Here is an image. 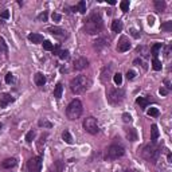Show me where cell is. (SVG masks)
<instances>
[{"label":"cell","instance_id":"6da1fadb","mask_svg":"<svg viewBox=\"0 0 172 172\" xmlns=\"http://www.w3.org/2000/svg\"><path fill=\"white\" fill-rule=\"evenodd\" d=\"M102 28H104V23H102V19H101L98 12L91 14V15L85 20L83 31L86 34H89V35H94V34L101 32Z\"/></svg>","mask_w":172,"mask_h":172},{"label":"cell","instance_id":"7a4b0ae2","mask_svg":"<svg viewBox=\"0 0 172 172\" xmlns=\"http://www.w3.org/2000/svg\"><path fill=\"white\" fill-rule=\"evenodd\" d=\"M160 147L157 144H153V142H149V144L144 145L141 149V156L144 157L147 161H149V163H156L157 160H159V157H160Z\"/></svg>","mask_w":172,"mask_h":172},{"label":"cell","instance_id":"3957f363","mask_svg":"<svg viewBox=\"0 0 172 172\" xmlns=\"http://www.w3.org/2000/svg\"><path fill=\"white\" fill-rule=\"evenodd\" d=\"M90 86V79L86 76H77L70 81V90L74 94H82L89 89Z\"/></svg>","mask_w":172,"mask_h":172},{"label":"cell","instance_id":"277c9868","mask_svg":"<svg viewBox=\"0 0 172 172\" xmlns=\"http://www.w3.org/2000/svg\"><path fill=\"white\" fill-rule=\"evenodd\" d=\"M82 112H83V106H82V102L79 100H73L66 108V116L71 121L81 117Z\"/></svg>","mask_w":172,"mask_h":172},{"label":"cell","instance_id":"5b68a950","mask_svg":"<svg viewBox=\"0 0 172 172\" xmlns=\"http://www.w3.org/2000/svg\"><path fill=\"white\" fill-rule=\"evenodd\" d=\"M125 97V90L121 88H112L106 91V98H108V102L112 104V105H118V104L122 102Z\"/></svg>","mask_w":172,"mask_h":172},{"label":"cell","instance_id":"8992f818","mask_svg":"<svg viewBox=\"0 0 172 172\" xmlns=\"http://www.w3.org/2000/svg\"><path fill=\"white\" fill-rule=\"evenodd\" d=\"M125 153L124 147H121L118 144H112L109 145L105 151V159L106 160H116L118 157H122Z\"/></svg>","mask_w":172,"mask_h":172},{"label":"cell","instance_id":"52a82bcc","mask_svg":"<svg viewBox=\"0 0 172 172\" xmlns=\"http://www.w3.org/2000/svg\"><path fill=\"white\" fill-rule=\"evenodd\" d=\"M82 127H83V129L88 133H90V135H97V133L100 132L98 121H97V118L91 117V116L85 118L83 122H82Z\"/></svg>","mask_w":172,"mask_h":172},{"label":"cell","instance_id":"ba28073f","mask_svg":"<svg viewBox=\"0 0 172 172\" xmlns=\"http://www.w3.org/2000/svg\"><path fill=\"white\" fill-rule=\"evenodd\" d=\"M42 169V157L34 156L27 161V171L28 172H40Z\"/></svg>","mask_w":172,"mask_h":172},{"label":"cell","instance_id":"9c48e42d","mask_svg":"<svg viewBox=\"0 0 172 172\" xmlns=\"http://www.w3.org/2000/svg\"><path fill=\"white\" fill-rule=\"evenodd\" d=\"M48 32L51 34V35L57 36V38H60V39H63V38H67V36H69V34H67V31L65 30V28L58 27V26L50 27L48 28Z\"/></svg>","mask_w":172,"mask_h":172},{"label":"cell","instance_id":"30bf717a","mask_svg":"<svg viewBox=\"0 0 172 172\" xmlns=\"http://www.w3.org/2000/svg\"><path fill=\"white\" fill-rule=\"evenodd\" d=\"M130 47H132V45H130V42L128 40L127 36H121V39L118 40L117 51L118 53H125V51H128Z\"/></svg>","mask_w":172,"mask_h":172},{"label":"cell","instance_id":"8fae6325","mask_svg":"<svg viewBox=\"0 0 172 172\" xmlns=\"http://www.w3.org/2000/svg\"><path fill=\"white\" fill-rule=\"evenodd\" d=\"M88 66H89V60H88V58H85V57L77 58V59L73 62V67H74V70H83Z\"/></svg>","mask_w":172,"mask_h":172},{"label":"cell","instance_id":"7c38bea8","mask_svg":"<svg viewBox=\"0 0 172 172\" xmlns=\"http://www.w3.org/2000/svg\"><path fill=\"white\" fill-rule=\"evenodd\" d=\"M112 73H113V65L109 63L108 66H105L102 69V71H101V81H102L104 83H106V82L110 79V77H112Z\"/></svg>","mask_w":172,"mask_h":172},{"label":"cell","instance_id":"4fadbf2b","mask_svg":"<svg viewBox=\"0 0 172 172\" xmlns=\"http://www.w3.org/2000/svg\"><path fill=\"white\" fill-rule=\"evenodd\" d=\"M11 102H14V97L9 93L0 94V108H6V106L9 105Z\"/></svg>","mask_w":172,"mask_h":172},{"label":"cell","instance_id":"5bb4252c","mask_svg":"<svg viewBox=\"0 0 172 172\" xmlns=\"http://www.w3.org/2000/svg\"><path fill=\"white\" fill-rule=\"evenodd\" d=\"M125 135H127V139L129 141H136L137 140V130L135 128H127L125 129Z\"/></svg>","mask_w":172,"mask_h":172},{"label":"cell","instance_id":"9a60e30c","mask_svg":"<svg viewBox=\"0 0 172 172\" xmlns=\"http://www.w3.org/2000/svg\"><path fill=\"white\" fill-rule=\"evenodd\" d=\"M159 129H157V125L156 124H152L151 125V142L156 144L157 142V139H159Z\"/></svg>","mask_w":172,"mask_h":172},{"label":"cell","instance_id":"2e32d148","mask_svg":"<svg viewBox=\"0 0 172 172\" xmlns=\"http://www.w3.org/2000/svg\"><path fill=\"white\" fill-rule=\"evenodd\" d=\"M34 81H35L36 86H39V88H43L46 83V77L43 76L42 73H36L35 77H34Z\"/></svg>","mask_w":172,"mask_h":172},{"label":"cell","instance_id":"e0dca14e","mask_svg":"<svg viewBox=\"0 0 172 172\" xmlns=\"http://www.w3.org/2000/svg\"><path fill=\"white\" fill-rule=\"evenodd\" d=\"M63 168H65L63 161H62V160H57V161H54V164L51 166L50 172H63Z\"/></svg>","mask_w":172,"mask_h":172},{"label":"cell","instance_id":"ac0fdd59","mask_svg":"<svg viewBox=\"0 0 172 172\" xmlns=\"http://www.w3.org/2000/svg\"><path fill=\"white\" fill-rule=\"evenodd\" d=\"M106 46H109V43H108V40L105 39V38H98V39L94 42V48L96 50H102L104 47H106Z\"/></svg>","mask_w":172,"mask_h":172},{"label":"cell","instance_id":"d6986e66","mask_svg":"<svg viewBox=\"0 0 172 172\" xmlns=\"http://www.w3.org/2000/svg\"><path fill=\"white\" fill-rule=\"evenodd\" d=\"M16 159L15 157H11V159H6V160L1 163V167L3 168H6V169H9V168H14V167L16 166Z\"/></svg>","mask_w":172,"mask_h":172},{"label":"cell","instance_id":"ffe728a7","mask_svg":"<svg viewBox=\"0 0 172 172\" xmlns=\"http://www.w3.org/2000/svg\"><path fill=\"white\" fill-rule=\"evenodd\" d=\"M122 28H124V24H122V22H121L120 19H116V20L112 22V30H113V32H121V31H122Z\"/></svg>","mask_w":172,"mask_h":172},{"label":"cell","instance_id":"44dd1931","mask_svg":"<svg viewBox=\"0 0 172 172\" xmlns=\"http://www.w3.org/2000/svg\"><path fill=\"white\" fill-rule=\"evenodd\" d=\"M28 40H30V42H32V43H35V45H38V43H42L43 42V36L40 35V34L32 32V34H30V35H28Z\"/></svg>","mask_w":172,"mask_h":172},{"label":"cell","instance_id":"7402d4cb","mask_svg":"<svg viewBox=\"0 0 172 172\" xmlns=\"http://www.w3.org/2000/svg\"><path fill=\"white\" fill-rule=\"evenodd\" d=\"M136 102L139 104L141 109H145L147 106L149 105V104H151V101H149L148 98H145V97H137V98H136Z\"/></svg>","mask_w":172,"mask_h":172},{"label":"cell","instance_id":"603a6c76","mask_svg":"<svg viewBox=\"0 0 172 172\" xmlns=\"http://www.w3.org/2000/svg\"><path fill=\"white\" fill-rule=\"evenodd\" d=\"M161 48H163V45H161V43H155V45L151 47V54H152V57L157 58V55H159V51H160Z\"/></svg>","mask_w":172,"mask_h":172},{"label":"cell","instance_id":"cb8c5ba5","mask_svg":"<svg viewBox=\"0 0 172 172\" xmlns=\"http://www.w3.org/2000/svg\"><path fill=\"white\" fill-rule=\"evenodd\" d=\"M62 91H63V85L60 83V82H58L55 89H54V97L57 100H59L60 97H62Z\"/></svg>","mask_w":172,"mask_h":172},{"label":"cell","instance_id":"d4e9b609","mask_svg":"<svg viewBox=\"0 0 172 172\" xmlns=\"http://www.w3.org/2000/svg\"><path fill=\"white\" fill-rule=\"evenodd\" d=\"M155 8H156V11H159V12H163L164 9H166V7H167V4H166V1L164 0H155Z\"/></svg>","mask_w":172,"mask_h":172},{"label":"cell","instance_id":"484cf974","mask_svg":"<svg viewBox=\"0 0 172 172\" xmlns=\"http://www.w3.org/2000/svg\"><path fill=\"white\" fill-rule=\"evenodd\" d=\"M0 53H3V54H7V53H8V46H7L3 36H0Z\"/></svg>","mask_w":172,"mask_h":172},{"label":"cell","instance_id":"4316f807","mask_svg":"<svg viewBox=\"0 0 172 172\" xmlns=\"http://www.w3.org/2000/svg\"><path fill=\"white\" fill-rule=\"evenodd\" d=\"M62 139H63L65 142H67V144H73V137H71V135H70L69 130H63V133H62Z\"/></svg>","mask_w":172,"mask_h":172},{"label":"cell","instance_id":"83f0119b","mask_svg":"<svg viewBox=\"0 0 172 172\" xmlns=\"http://www.w3.org/2000/svg\"><path fill=\"white\" fill-rule=\"evenodd\" d=\"M38 125L39 127H43V128H53V122H50V121H47L46 118H40L39 121H38Z\"/></svg>","mask_w":172,"mask_h":172},{"label":"cell","instance_id":"f1b7e54d","mask_svg":"<svg viewBox=\"0 0 172 172\" xmlns=\"http://www.w3.org/2000/svg\"><path fill=\"white\" fill-rule=\"evenodd\" d=\"M76 9L78 12H81V14H86V1H85V0L79 1L78 6H76Z\"/></svg>","mask_w":172,"mask_h":172},{"label":"cell","instance_id":"f546056e","mask_svg":"<svg viewBox=\"0 0 172 172\" xmlns=\"http://www.w3.org/2000/svg\"><path fill=\"white\" fill-rule=\"evenodd\" d=\"M161 30L166 31V32H169V31H172V22L171 20L164 22V23L161 24Z\"/></svg>","mask_w":172,"mask_h":172},{"label":"cell","instance_id":"4dcf8cb0","mask_svg":"<svg viewBox=\"0 0 172 172\" xmlns=\"http://www.w3.org/2000/svg\"><path fill=\"white\" fill-rule=\"evenodd\" d=\"M58 57L60 58L62 60H66L67 58L70 57V53H69V50H59V53H58Z\"/></svg>","mask_w":172,"mask_h":172},{"label":"cell","instance_id":"1f68e13d","mask_svg":"<svg viewBox=\"0 0 172 172\" xmlns=\"http://www.w3.org/2000/svg\"><path fill=\"white\" fill-rule=\"evenodd\" d=\"M152 67H153V70H156V71H160L161 70V62L157 58H153V60H152Z\"/></svg>","mask_w":172,"mask_h":172},{"label":"cell","instance_id":"d6a6232c","mask_svg":"<svg viewBox=\"0 0 172 172\" xmlns=\"http://www.w3.org/2000/svg\"><path fill=\"white\" fill-rule=\"evenodd\" d=\"M113 81H114V83L117 85V86H120V85L122 83V74H121V73H116L114 76H113Z\"/></svg>","mask_w":172,"mask_h":172},{"label":"cell","instance_id":"836d02e7","mask_svg":"<svg viewBox=\"0 0 172 172\" xmlns=\"http://www.w3.org/2000/svg\"><path fill=\"white\" fill-rule=\"evenodd\" d=\"M120 8L122 12H128L129 11V1L128 0H124V1H121L120 3Z\"/></svg>","mask_w":172,"mask_h":172},{"label":"cell","instance_id":"e575fe53","mask_svg":"<svg viewBox=\"0 0 172 172\" xmlns=\"http://www.w3.org/2000/svg\"><path fill=\"white\" fill-rule=\"evenodd\" d=\"M35 130H30V132H27V135H26V141L27 142H32V140L35 139Z\"/></svg>","mask_w":172,"mask_h":172},{"label":"cell","instance_id":"d590c367","mask_svg":"<svg viewBox=\"0 0 172 172\" xmlns=\"http://www.w3.org/2000/svg\"><path fill=\"white\" fill-rule=\"evenodd\" d=\"M43 48L46 51H51V50H54V46H53V43L50 40H45L43 42Z\"/></svg>","mask_w":172,"mask_h":172},{"label":"cell","instance_id":"8d00e7d4","mask_svg":"<svg viewBox=\"0 0 172 172\" xmlns=\"http://www.w3.org/2000/svg\"><path fill=\"white\" fill-rule=\"evenodd\" d=\"M159 114H160V112H159L157 108H151L148 110V116H151V117H157Z\"/></svg>","mask_w":172,"mask_h":172},{"label":"cell","instance_id":"74e56055","mask_svg":"<svg viewBox=\"0 0 172 172\" xmlns=\"http://www.w3.org/2000/svg\"><path fill=\"white\" fill-rule=\"evenodd\" d=\"M47 18H48V14L46 11H43L42 14H39V15H38V20H39V22H47Z\"/></svg>","mask_w":172,"mask_h":172},{"label":"cell","instance_id":"f35d334b","mask_svg":"<svg viewBox=\"0 0 172 172\" xmlns=\"http://www.w3.org/2000/svg\"><path fill=\"white\" fill-rule=\"evenodd\" d=\"M122 121H124V122H130V121H132V116H130L129 113H124V114H122Z\"/></svg>","mask_w":172,"mask_h":172},{"label":"cell","instance_id":"ab89813d","mask_svg":"<svg viewBox=\"0 0 172 172\" xmlns=\"http://www.w3.org/2000/svg\"><path fill=\"white\" fill-rule=\"evenodd\" d=\"M6 82L7 83H12V82H14V74H12V73H8L6 76Z\"/></svg>","mask_w":172,"mask_h":172},{"label":"cell","instance_id":"60d3db41","mask_svg":"<svg viewBox=\"0 0 172 172\" xmlns=\"http://www.w3.org/2000/svg\"><path fill=\"white\" fill-rule=\"evenodd\" d=\"M129 31H130V35H132L133 38H136V39L137 38H140V34H139V31H137L136 28H130Z\"/></svg>","mask_w":172,"mask_h":172},{"label":"cell","instance_id":"b9f144b4","mask_svg":"<svg viewBox=\"0 0 172 172\" xmlns=\"http://www.w3.org/2000/svg\"><path fill=\"white\" fill-rule=\"evenodd\" d=\"M9 18V11L8 9H4L1 14H0V19H8Z\"/></svg>","mask_w":172,"mask_h":172},{"label":"cell","instance_id":"7bdbcfd3","mask_svg":"<svg viewBox=\"0 0 172 172\" xmlns=\"http://www.w3.org/2000/svg\"><path fill=\"white\" fill-rule=\"evenodd\" d=\"M136 77V73L133 71V70H128V73H127V78L128 79H133Z\"/></svg>","mask_w":172,"mask_h":172},{"label":"cell","instance_id":"ee69618b","mask_svg":"<svg viewBox=\"0 0 172 172\" xmlns=\"http://www.w3.org/2000/svg\"><path fill=\"white\" fill-rule=\"evenodd\" d=\"M51 18H53V20L54 22H59L60 19H62V16H60L59 14H57V12H54V14L51 15Z\"/></svg>","mask_w":172,"mask_h":172},{"label":"cell","instance_id":"f6af8a7d","mask_svg":"<svg viewBox=\"0 0 172 172\" xmlns=\"http://www.w3.org/2000/svg\"><path fill=\"white\" fill-rule=\"evenodd\" d=\"M171 48H172V45H168V46L166 47V57H167V58L171 55Z\"/></svg>","mask_w":172,"mask_h":172},{"label":"cell","instance_id":"bcb514c9","mask_svg":"<svg viewBox=\"0 0 172 172\" xmlns=\"http://www.w3.org/2000/svg\"><path fill=\"white\" fill-rule=\"evenodd\" d=\"M159 93H160L161 96H167V94H168V90H167L166 88H160L159 89Z\"/></svg>","mask_w":172,"mask_h":172},{"label":"cell","instance_id":"7dc6e473","mask_svg":"<svg viewBox=\"0 0 172 172\" xmlns=\"http://www.w3.org/2000/svg\"><path fill=\"white\" fill-rule=\"evenodd\" d=\"M153 23H155V18L153 16H148V24L149 26H153Z\"/></svg>","mask_w":172,"mask_h":172},{"label":"cell","instance_id":"c3c4849f","mask_svg":"<svg viewBox=\"0 0 172 172\" xmlns=\"http://www.w3.org/2000/svg\"><path fill=\"white\" fill-rule=\"evenodd\" d=\"M164 83H166V89L167 90H169V89H171V83H169L168 79H164Z\"/></svg>","mask_w":172,"mask_h":172},{"label":"cell","instance_id":"681fc988","mask_svg":"<svg viewBox=\"0 0 172 172\" xmlns=\"http://www.w3.org/2000/svg\"><path fill=\"white\" fill-rule=\"evenodd\" d=\"M168 163H172V156H171V152H168Z\"/></svg>","mask_w":172,"mask_h":172},{"label":"cell","instance_id":"f907efd6","mask_svg":"<svg viewBox=\"0 0 172 172\" xmlns=\"http://www.w3.org/2000/svg\"><path fill=\"white\" fill-rule=\"evenodd\" d=\"M108 3L110 4V6H114V4H116V1H114V0H109Z\"/></svg>","mask_w":172,"mask_h":172},{"label":"cell","instance_id":"816d5d0a","mask_svg":"<svg viewBox=\"0 0 172 172\" xmlns=\"http://www.w3.org/2000/svg\"><path fill=\"white\" fill-rule=\"evenodd\" d=\"M1 128H3V124H1V122H0V129H1Z\"/></svg>","mask_w":172,"mask_h":172},{"label":"cell","instance_id":"f5cc1de1","mask_svg":"<svg viewBox=\"0 0 172 172\" xmlns=\"http://www.w3.org/2000/svg\"><path fill=\"white\" fill-rule=\"evenodd\" d=\"M127 172H136V171H127Z\"/></svg>","mask_w":172,"mask_h":172}]
</instances>
